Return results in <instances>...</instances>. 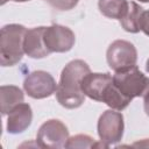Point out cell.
I'll return each mask as SVG.
<instances>
[{
	"mask_svg": "<svg viewBox=\"0 0 149 149\" xmlns=\"http://www.w3.org/2000/svg\"><path fill=\"white\" fill-rule=\"evenodd\" d=\"M88 72H91L90 66L83 59H73L64 66L56 90V99L61 106L73 109L84 104L85 94L81 91V79Z\"/></svg>",
	"mask_w": 149,
	"mask_h": 149,
	"instance_id": "1",
	"label": "cell"
},
{
	"mask_svg": "<svg viewBox=\"0 0 149 149\" xmlns=\"http://www.w3.org/2000/svg\"><path fill=\"white\" fill-rule=\"evenodd\" d=\"M26 27L17 23L6 24L0 33V63L1 66H13L17 64L24 54L23 40Z\"/></svg>",
	"mask_w": 149,
	"mask_h": 149,
	"instance_id": "2",
	"label": "cell"
},
{
	"mask_svg": "<svg viewBox=\"0 0 149 149\" xmlns=\"http://www.w3.org/2000/svg\"><path fill=\"white\" fill-rule=\"evenodd\" d=\"M113 84L125 97L133 100L136 97H143L149 88V78L146 77L135 65L128 70L115 72L113 76Z\"/></svg>",
	"mask_w": 149,
	"mask_h": 149,
	"instance_id": "3",
	"label": "cell"
},
{
	"mask_svg": "<svg viewBox=\"0 0 149 149\" xmlns=\"http://www.w3.org/2000/svg\"><path fill=\"white\" fill-rule=\"evenodd\" d=\"M106 59L113 71H125L136 65L137 51L133 43L125 40H116L109 44L106 51Z\"/></svg>",
	"mask_w": 149,
	"mask_h": 149,
	"instance_id": "4",
	"label": "cell"
},
{
	"mask_svg": "<svg viewBox=\"0 0 149 149\" xmlns=\"http://www.w3.org/2000/svg\"><path fill=\"white\" fill-rule=\"evenodd\" d=\"M123 115L120 112H116L115 109L105 111L98 120L97 130L100 141L108 146L121 141L123 136Z\"/></svg>",
	"mask_w": 149,
	"mask_h": 149,
	"instance_id": "5",
	"label": "cell"
},
{
	"mask_svg": "<svg viewBox=\"0 0 149 149\" xmlns=\"http://www.w3.org/2000/svg\"><path fill=\"white\" fill-rule=\"evenodd\" d=\"M69 130L66 126L57 119L45 121L37 132L36 142L41 148H66Z\"/></svg>",
	"mask_w": 149,
	"mask_h": 149,
	"instance_id": "6",
	"label": "cell"
},
{
	"mask_svg": "<svg viewBox=\"0 0 149 149\" xmlns=\"http://www.w3.org/2000/svg\"><path fill=\"white\" fill-rule=\"evenodd\" d=\"M23 90L24 92L34 99H44L52 95L57 85L54 77L43 70H37L30 72L23 80Z\"/></svg>",
	"mask_w": 149,
	"mask_h": 149,
	"instance_id": "7",
	"label": "cell"
},
{
	"mask_svg": "<svg viewBox=\"0 0 149 149\" xmlns=\"http://www.w3.org/2000/svg\"><path fill=\"white\" fill-rule=\"evenodd\" d=\"M74 42V33L65 26L51 24L44 29V43L50 54L70 51Z\"/></svg>",
	"mask_w": 149,
	"mask_h": 149,
	"instance_id": "8",
	"label": "cell"
},
{
	"mask_svg": "<svg viewBox=\"0 0 149 149\" xmlns=\"http://www.w3.org/2000/svg\"><path fill=\"white\" fill-rule=\"evenodd\" d=\"M113 76L108 72L105 73H91L88 72L81 79V91L83 93L92 100L102 101V97L107 87L112 84Z\"/></svg>",
	"mask_w": 149,
	"mask_h": 149,
	"instance_id": "9",
	"label": "cell"
},
{
	"mask_svg": "<svg viewBox=\"0 0 149 149\" xmlns=\"http://www.w3.org/2000/svg\"><path fill=\"white\" fill-rule=\"evenodd\" d=\"M44 29L45 27H35L26 31L23 49L24 54L30 58L41 59L50 55L44 43Z\"/></svg>",
	"mask_w": 149,
	"mask_h": 149,
	"instance_id": "10",
	"label": "cell"
},
{
	"mask_svg": "<svg viewBox=\"0 0 149 149\" xmlns=\"http://www.w3.org/2000/svg\"><path fill=\"white\" fill-rule=\"evenodd\" d=\"M33 121V111L29 104L21 102L15 106L8 114L7 119V132L16 135L23 133Z\"/></svg>",
	"mask_w": 149,
	"mask_h": 149,
	"instance_id": "11",
	"label": "cell"
},
{
	"mask_svg": "<svg viewBox=\"0 0 149 149\" xmlns=\"http://www.w3.org/2000/svg\"><path fill=\"white\" fill-rule=\"evenodd\" d=\"M0 98H1V113L2 115L9 114V112L23 102V92L20 87L15 85H2L0 87Z\"/></svg>",
	"mask_w": 149,
	"mask_h": 149,
	"instance_id": "12",
	"label": "cell"
},
{
	"mask_svg": "<svg viewBox=\"0 0 149 149\" xmlns=\"http://www.w3.org/2000/svg\"><path fill=\"white\" fill-rule=\"evenodd\" d=\"M143 12V8L139 3H136L135 1H129L128 9L126 10L125 15L119 20L121 27L128 33H139L141 30V19Z\"/></svg>",
	"mask_w": 149,
	"mask_h": 149,
	"instance_id": "13",
	"label": "cell"
},
{
	"mask_svg": "<svg viewBox=\"0 0 149 149\" xmlns=\"http://www.w3.org/2000/svg\"><path fill=\"white\" fill-rule=\"evenodd\" d=\"M129 1L127 0H99L98 8L100 13L108 19L120 20L128 9Z\"/></svg>",
	"mask_w": 149,
	"mask_h": 149,
	"instance_id": "14",
	"label": "cell"
},
{
	"mask_svg": "<svg viewBox=\"0 0 149 149\" xmlns=\"http://www.w3.org/2000/svg\"><path fill=\"white\" fill-rule=\"evenodd\" d=\"M97 142L93 137L86 134H78L69 137L66 148H95Z\"/></svg>",
	"mask_w": 149,
	"mask_h": 149,
	"instance_id": "15",
	"label": "cell"
},
{
	"mask_svg": "<svg viewBox=\"0 0 149 149\" xmlns=\"http://www.w3.org/2000/svg\"><path fill=\"white\" fill-rule=\"evenodd\" d=\"M45 1L57 10H70L77 6L79 0H45Z\"/></svg>",
	"mask_w": 149,
	"mask_h": 149,
	"instance_id": "16",
	"label": "cell"
},
{
	"mask_svg": "<svg viewBox=\"0 0 149 149\" xmlns=\"http://www.w3.org/2000/svg\"><path fill=\"white\" fill-rule=\"evenodd\" d=\"M141 30L149 36V9L143 12L142 19H141Z\"/></svg>",
	"mask_w": 149,
	"mask_h": 149,
	"instance_id": "17",
	"label": "cell"
},
{
	"mask_svg": "<svg viewBox=\"0 0 149 149\" xmlns=\"http://www.w3.org/2000/svg\"><path fill=\"white\" fill-rule=\"evenodd\" d=\"M143 107H144V112L146 114L149 116V88L146 91V93L143 94Z\"/></svg>",
	"mask_w": 149,
	"mask_h": 149,
	"instance_id": "18",
	"label": "cell"
},
{
	"mask_svg": "<svg viewBox=\"0 0 149 149\" xmlns=\"http://www.w3.org/2000/svg\"><path fill=\"white\" fill-rule=\"evenodd\" d=\"M132 147H146V148H148L149 147V139H144L142 142H136V143L132 144Z\"/></svg>",
	"mask_w": 149,
	"mask_h": 149,
	"instance_id": "19",
	"label": "cell"
},
{
	"mask_svg": "<svg viewBox=\"0 0 149 149\" xmlns=\"http://www.w3.org/2000/svg\"><path fill=\"white\" fill-rule=\"evenodd\" d=\"M146 70L147 72H149V58L147 59V63H146Z\"/></svg>",
	"mask_w": 149,
	"mask_h": 149,
	"instance_id": "20",
	"label": "cell"
},
{
	"mask_svg": "<svg viewBox=\"0 0 149 149\" xmlns=\"http://www.w3.org/2000/svg\"><path fill=\"white\" fill-rule=\"evenodd\" d=\"M15 2H24V1H29V0H13Z\"/></svg>",
	"mask_w": 149,
	"mask_h": 149,
	"instance_id": "21",
	"label": "cell"
},
{
	"mask_svg": "<svg viewBox=\"0 0 149 149\" xmlns=\"http://www.w3.org/2000/svg\"><path fill=\"white\" fill-rule=\"evenodd\" d=\"M7 1H9V0H1V5H5Z\"/></svg>",
	"mask_w": 149,
	"mask_h": 149,
	"instance_id": "22",
	"label": "cell"
},
{
	"mask_svg": "<svg viewBox=\"0 0 149 149\" xmlns=\"http://www.w3.org/2000/svg\"><path fill=\"white\" fill-rule=\"evenodd\" d=\"M137 1H140V2H144V3H146V2H149V0H137Z\"/></svg>",
	"mask_w": 149,
	"mask_h": 149,
	"instance_id": "23",
	"label": "cell"
}]
</instances>
